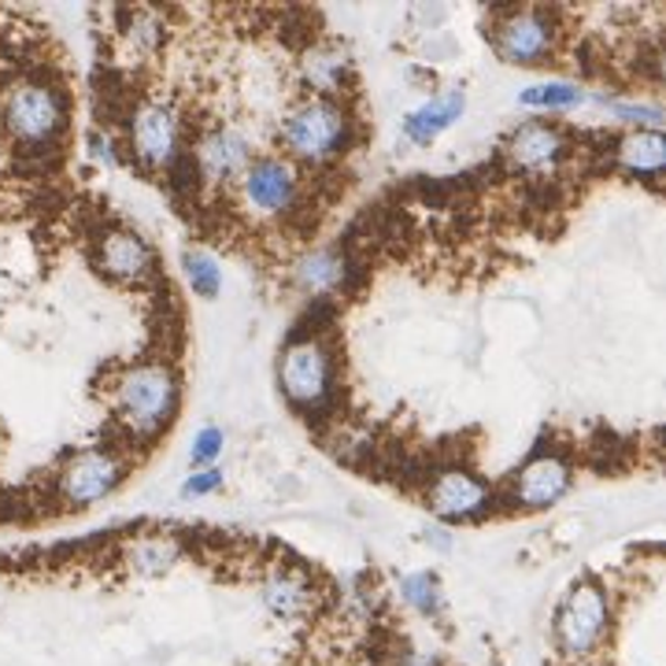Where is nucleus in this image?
I'll use <instances>...</instances> for the list:
<instances>
[{"label":"nucleus","mask_w":666,"mask_h":666,"mask_svg":"<svg viewBox=\"0 0 666 666\" xmlns=\"http://www.w3.org/2000/svg\"><path fill=\"white\" fill-rule=\"evenodd\" d=\"M348 137H352L348 111L330 97H308L300 100V104H292L278 126L281 148H286L292 159L311 167L337 159L348 148Z\"/></svg>","instance_id":"obj_1"},{"label":"nucleus","mask_w":666,"mask_h":666,"mask_svg":"<svg viewBox=\"0 0 666 666\" xmlns=\"http://www.w3.org/2000/svg\"><path fill=\"white\" fill-rule=\"evenodd\" d=\"M611 630V603L597 581H574L552 619L555 652L567 663H589L603 648Z\"/></svg>","instance_id":"obj_2"},{"label":"nucleus","mask_w":666,"mask_h":666,"mask_svg":"<svg viewBox=\"0 0 666 666\" xmlns=\"http://www.w3.org/2000/svg\"><path fill=\"white\" fill-rule=\"evenodd\" d=\"M175 403H178V378L164 363L130 367L115 386L119 419H123L126 430L141 433V437L164 430L170 415H175Z\"/></svg>","instance_id":"obj_3"},{"label":"nucleus","mask_w":666,"mask_h":666,"mask_svg":"<svg viewBox=\"0 0 666 666\" xmlns=\"http://www.w3.org/2000/svg\"><path fill=\"white\" fill-rule=\"evenodd\" d=\"M0 119H4L8 134H12L19 145L37 148L59 137V130L67 126V104L53 86L23 78V82H15L4 93V100H0Z\"/></svg>","instance_id":"obj_4"},{"label":"nucleus","mask_w":666,"mask_h":666,"mask_svg":"<svg viewBox=\"0 0 666 666\" xmlns=\"http://www.w3.org/2000/svg\"><path fill=\"white\" fill-rule=\"evenodd\" d=\"M278 381H281V392H286L292 403L319 408V403L330 397V386H333V356L315 337L292 341V345L281 352Z\"/></svg>","instance_id":"obj_5"},{"label":"nucleus","mask_w":666,"mask_h":666,"mask_svg":"<svg viewBox=\"0 0 666 666\" xmlns=\"http://www.w3.org/2000/svg\"><path fill=\"white\" fill-rule=\"evenodd\" d=\"M492 45L497 56L511 67H541L552 56L555 45V26L544 12L522 8V12H508L492 30Z\"/></svg>","instance_id":"obj_6"},{"label":"nucleus","mask_w":666,"mask_h":666,"mask_svg":"<svg viewBox=\"0 0 666 666\" xmlns=\"http://www.w3.org/2000/svg\"><path fill=\"white\" fill-rule=\"evenodd\" d=\"M237 181H241V197H245L248 211H256V215H286V211L297 204V193H300L297 167L281 156L252 159Z\"/></svg>","instance_id":"obj_7"},{"label":"nucleus","mask_w":666,"mask_h":666,"mask_svg":"<svg viewBox=\"0 0 666 666\" xmlns=\"http://www.w3.org/2000/svg\"><path fill=\"white\" fill-rule=\"evenodd\" d=\"M119 481H123V463L104 448H89L70 459L67 470L59 474V492L70 508H93L119 489Z\"/></svg>","instance_id":"obj_8"},{"label":"nucleus","mask_w":666,"mask_h":666,"mask_svg":"<svg viewBox=\"0 0 666 666\" xmlns=\"http://www.w3.org/2000/svg\"><path fill=\"white\" fill-rule=\"evenodd\" d=\"M426 500H430V511L444 522H474L489 511L492 492L481 486L470 470L452 467L433 478Z\"/></svg>","instance_id":"obj_9"},{"label":"nucleus","mask_w":666,"mask_h":666,"mask_svg":"<svg viewBox=\"0 0 666 666\" xmlns=\"http://www.w3.org/2000/svg\"><path fill=\"white\" fill-rule=\"evenodd\" d=\"M134 153L141 164L148 167H167L170 159L178 156V141H181V126H178V115L170 111L167 104H145L137 108L134 115Z\"/></svg>","instance_id":"obj_10"},{"label":"nucleus","mask_w":666,"mask_h":666,"mask_svg":"<svg viewBox=\"0 0 666 666\" xmlns=\"http://www.w3.org/2000/svg\"><path fill=\"white\" fill-rule=\"evenodd\" d=\"M248 164H252V148H248V137L241 134V130L219 126V130H211V134L200 137L197 167H200V178L211 181V186L241 178Z\"/></svg>","instance_id":"obj_11"},{"label":"nucleus","mask_w":666,"mask_h":666,"mask_svg":"<svg viewBox=\"0 0 666 666\" xmlns=\"http://www.w3.org/2000/svg\"><path fill=\"white\" fill-rule=\"evenodd\" d=\"M570 481H574V474L559 456H537L519 470V478H514V500L530 511H544L567 497Z\"/></svg>","instance_id":"obj_12"},{"label":"nucleus","mask_w":666,"mask_h":666,"mask_svg":"<svg viewBox=\"0 0 666 666\" xmlns=\"http://www.w3.org/2000/svg\"><path fill=\"white\" fill-rule=\"evenodd\" d=\"M264 608L281 622H304L315 611V585L300 570H270L267 581L259 585Z\"/></svg>","instance_id":"obj_13"},{"label":"nucleus","mask_w":666,"mask_h":666,"mask_svg":"<svg viewBox=\"0 0 666 666\" xmlns=\"http://www.w3.org/2000/svg\"><path fill=\"white\" fill-rule=\"evenodd\" d=\"M567 153V137L552 123H526L508 137V159L519 170H552Z\"/></svg>","instance_id":"obj_14"},{"label":"nucleus","mask_w":666,"mask_h":666,"mask_svg":"<svg viewBox=\"0 0 666 666\" xmlns=\"http://www.w3.org/2000/svg\"><path fill=\"white\" fill-rule=\"evenodd\" d=\"M467 111V93L463 89H441L437 97L422 100L419 108H411L403 115V137L415 145H433L452 123H459Z\"/></svg>","instance_id":"obj_15"},{"label":"nucleus","mask_w":666,"mask_h":666,"mask_svg":"<svg viewBox=\"0 0 666 666\" xmlns=\"http://www.w3.org/2000/svg\"><path fill=\"white\" fill-rule=\"evenodd\" d=\"M153 264H156L153 248L134 230H111L100 241V267L115 281H145L153 275Z\"/></svg>","instance_id":"obj_16"},{"label":"nucleus","mask_w":666,"mask_h":666,"mask_svg":"<svg viewBox=\"0 0 666 666\" xmlns=\"http://www.w3.org/2000/svg\"><path fill=\"white\" fill-rule=\"evenodd\" d=\"M348 278V259L341 248H315L297 264V286L311 297H326Z\"/></svg>","instance_id":"obj_17"},{"label":"nucleus","mask_w":666,"mask_h":666,"mask_svg":"<svg viewBox=\"0 0 666 666\" xmlns=\"http://www.w3.org/2000/svg\"><path fill=\"white\" fill-rule=\"evenodd\" d=\"M619 164L630 170V175L641 178H659V170L666 164V141L659 130H633L619 141Z\"/></svg>","instance_id":"obj_18"},{"label":"nucleus","mask_w":666,"mask_h":666,"mask_svg":"<svg viewBox=\"0 0 666 666\" xmlns=\"http://www.w3.org/2000/svg\"><path fill=\"white\" fill-rule=\"evenodd\" d=\"M348 56L341 53V48H311V53L304 56V82L311 86V93L326 97V93H337L341 86H345L348 78Z\"/></svg>","instance_id":"obj_19"},{"label":"nucleus","mask_w":666,"mask_h":666,"mask_svg":"<svg viewBox=\"0 0 666 666\" xmlns=\"http://www.w3.org/2000/svg\"><path fill=\"white\" fill-rule=\"evenodd\" d=\"M178 544L170 541V537H141L134 548H130V555H126V563H130V570H137V574H164V570H170L178 563Z\"/></svg>","instance_id":"obj_20"},{"label":"nucleus","mask_w":666,"mask_h":666,"mask_svg":"<svg viewBox=\"0 0 666 666\" xmlns=\"http://www.w3.org/2000/svg\"><path fill=\"white\" fill-rule=\"evenodd\" d=\"M400 597L408 608H415L419 614H441L444 611V589L433 574L419 570V574H403L400 578Z\"/></svg>","instance_id":"obj_21"},{"label":"nucleus","mask_w":666,"mask_h":666,"mask_svg":"<svg viewBox=\"0 0 666 666\" xmlns=\"http://www.w3.org/2000/svg\"><path fill=\"white\" fill-rule=\"evenodd\" d=\"M519 104L522 108H578L585 104V89L574 86V82H559V78H552V82H537V86H526L519 93Z\"/></svg>","instance_id":"obj_22"},{"label":"nucleus","mask_w":666,"mask_h":666,"mask_svg":"<svg viewBox=\"0 0 666 666\" xmlns=\"http://www.w3.org/2000/svg\"><path fill=\"white\" fill-rule=\"evenodd\" d=\"M181 267H186V278H189V286H193L197 297H204V300L219 297V289H222V267H219V259L211 256V252H204V248H189L186 256H181Z\"/></svg>","instance_id":"obj_23"},{"label":"nucleus","mask_w":666,"mask_h":666,"mask_svg":"<svg viewBox=\"0 0 666 666\" xmlns=\"http://www.w3.org/2000/svg\"><path fill=\"white\" fill-rule=\"evenodd\" d=\"M123 42L134 53H156L164 45V19L156 12H130L123 26Z\"/></svg>","instance_id":"obj_24"},{"label":"nucleus","mask_w":666,"mask_h":666,"mask_svg":"<svg viewBox=\"0 0 666 666\" xmlns=\"http://www.w3.org/2000/svg\"><path fill=\"white\" fill-rule=\"evenodd\" d=\"M222 444H226V433L219 426H204L193 437V448H189V459H193V467H211L219 456H222Z\"/></svg>","instance_id":"obj_25"},{"label":"nucleus","mask_w":666,"mask_h":666,"mask_svg":"<svg viewBox=\"0 0 666 666\" xmlns=\"http://www.w3.org/2000/svg\"><path fill=\"white\" fill-rule=\"evenodd\" d=\"M222 489V470L219 467H200L186 478L181 486V497H208V492Z\"/></svg>","instance_id":"obj_26"},{"label":"nucleus","mask_w":666,"mask_h":666,"mask_svg":"<svg viewBox=\"0 0 666 666\" xmlns=\"http://www.w3.org/2000/svg\"><path fill=\"white\" fill-rule=\"evenodd\" d=\"M611 111L619 119H625V123H652V130L663 119V111L652 104H611Z\"/></svg>","instance_id":"obj_27"},{"label":"nucleus","mask_w":666,"mask_h":666,"mask_svg":"<svg viewBox=\"0 0 666 666\" xmlns=\"http://www.w3.org/2000/svg\"><path fill=\"white\" fill-rule=\"evenodd\" d=\"M89 153H93L97 159H104V164H115V145H111V137L100 134V130L89 134Z\"/></svg>","instance_id":"obj_28"},{"label":"nucleus","mask_w":666,"mask_h":666,"mask_svg":"<svg viewBox=\"0 0 666 666\" xmlns=\"http://www.w3.org/2000/svg\"><path fill=\"white\" fill-rule=\"evenodd\" d=\"M578 666H592V663H578Z\"/></svg>","instance_id":"obj_29"}]
</instances>
